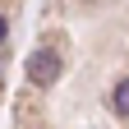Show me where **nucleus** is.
<instances>
[{
  "label": "nucleus",
  "mask_w": 129,
  "mask_h": 129,
  "mask_svg": "<svg viewBox=\"0 0 129 129\" xmlns=\"http://www.w3.org/2000/svg\"><path fill=\"white\" fill-rule=\"evenodd\" d=\"M28 83L32 88H51L55 78H60V69H64V60H60V51H51V46H42V51H32L28 55Z\"/></svg>",
  "instance_id": "obj_1"
},
{
  "label": "nucleus",
  "mask_w": 129,
  "mask_h": 129,
  "mask_svg": "<svg viewBox=\"0 0 129 129\" xmlns=\"http://www.w3.org/2000/svg\"><path fill=\"white\" fill-rule=\"evenodd\" d=\"M5 37H9V23H5V19H0V42H5Z\"/></svg>",
  "instance_id": "obj_3"
},
{
  "label": "nucleus",
  "mask_w": 129,
  "mask_h": 129,
  "mask_svg": "<svg viewBox=\"0 0 129 129\" xmlns=\"http://www.w3.org/2000/svg\"><path fill=\"white\" fill-rule=\"evenodd\" d=\"M111 111L129 120V78H120V83H115V92H111Z\"/></svg>",
  "instance_id": "obj_2"
}]
</instances>
